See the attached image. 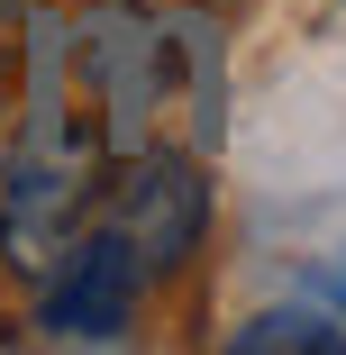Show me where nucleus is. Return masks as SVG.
I'll return each mask as SVG.
<instances>
[{"mask_svg":"<svg viewBox=\"0 0 346 355\" xmlns=\"http://www.w3.org/2000/svg\"><path fill=\"white\" fill-rule=\"evenodd\" d=\"M64 46H73V64L101 92L92 128H101V155L119 164L128 146H146V128H155V110L173 92V37L155 19H137V10H92L83 37H64Z\"/></svg>","mask_w":346,"mask_h":355,"instance_id":"2","label":"nucleus"},{"mask_svg":"<svg viewBox=\"0 0 346 355\" xmlns=\"http://www.w3.org/2000/svg\"><path fill=\"white\" fill-rule=\"evenodd\" d=\"M164 10H200V0H164Z\"/></svg>","mask_w":346,"mask_h":355,"instance_id":"5","label":"nucleus"},{"mask_svg":"<svg viewBox=\"0 0 346 355\" xmlns=\"http://www.w3.org/2000/svg\"><path fill=\"white\" fill-rule=\"evenodd\" d=\"M273 346H292V355H346V328L319 319V310H264V319L228 328V355H273Z\"/></svg>","mask_w":346,"mask_h":355,"instance_id":"4","label":"nucleus"},{"mask_svg":"<svg viewBox=\"0 0 346 355\" xmlns=\"http://www.w3.org/2000/svg\"><path fill=\"white\" fill-rule=\"evenodd\" d=\"M92 200H101V228L137 255V282L182 273L191 246H200V228H210V182H200V164L173 155V146H128L119 182L92 191Z\"/></svg>","mask_w":346,"mask_h":355,"instance_id":"1","label":"nucleus"},{"mask_svg":"<svg viewBox=\"0 0 346 355\" xmlns=\"http://www.w3.org/2000/svg\"><path fill=\"white\" fill-rule=\"evenodd\" d=\"M46 273H55V282H46V310H37L46 337H73V346L128 337V319H137V255H128L110 228H83Z\"/></svg>","mask_w":346,"mask_h":355,"instance_id":"3","label":"nucleus"}]
</instances>
